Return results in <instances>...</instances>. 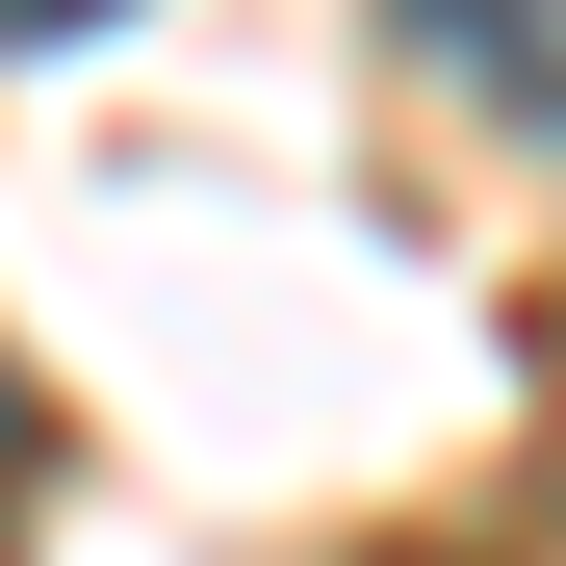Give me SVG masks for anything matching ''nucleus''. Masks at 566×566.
<instances>
[{"mask_svg": "<svg viewBox=\"0 0 566 566\" xmlns=\"http://www.w3.org/2000/svg\"><path fill=\"white\" fill-rule=\"evenodd\" d=\"M412 27H438V52H490V77H515V129H566V0H412Z\"/></svg>", "mask_w": 566, "mask_h": 566, "instance_id": "obj_1", "label": "nucleus"}, {"mask_svg": "<svg viewBox=\"0 0 566 566\" xmlns=\"http://www.w3.org/2000/svg\"><path fill=\"white\" fill-rule=\"evenodd\" d=\"M412 566H566V490H541V515H490V541H412Z\"/></svg>", "mask_w": 566, "mask_h": 566, "instance_id": "obj_2", "label": "nucleus"}, {"mask_svg": "<svg viewBox=\"0 0 566 566\" xmlns=\"http://www.w3.org/2000/svg\"><path fill=\"white\" fill-rule=\"evenodd\" d=\"M52 27H129V0H0V52H52Z\"/></svg>", "mask_w": 566, "mask_h": 566, "instance_id": "obj_3", "label": "nucleus"}, {"mask_svg": "<svg viewBox=\"0 0 566 566\" xmlns=\"http://www.w3.org/2000/svg\"><path fill=\"white\" fill-rule=\"evenodd\" d=\"M27 463H52V412H27V387H0V490H27Z\"/></svg>", "mask_w": 566, "mask_h": 566, "instance_id": "obj_4", "label": "nucleus"}]
</instances>
